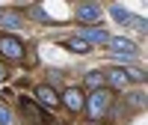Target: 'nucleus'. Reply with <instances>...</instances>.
I'll return each instance as SVG.
<instances>
[{
    "label": "nucleus",
    "instance_id": "7ed1b4c3",
    "mask_svg": "<svg viewBox=\"0 0 148 125\" xmlns=\"http://www.w3.org/2000/svg\"><path fill=\"white\" fill-rule=\"evenodd\" d=\"M80 36H83V42L89 45V48H92V45H107V42H110V33H107L104 27H86Z\"/></svg>",
    "mask_w": 148,
    "mask_h": 125
},
{
    "label": "nucleus",
    "instance_id": "423d86ee",
    "mask_svg": "<svg viewBox=\"0 0 148 125\" xmlns=\"http://www.w3.org/2000/svg\"><path fill=\"white\" fill-rule=\"evenodd\" d=\"M104 81H110L116 90H125V86L130 83V81H127V74H125V69H116V66L104 72Z\"/></svg>",
    "mask_w": 148,
    "mask_h": 125
},
{
    "label": "nucleus",
    "instance_id": "9d476101",
    "mask_svg": "<svg viewBox=\"0 0 148 125\" xmlns=\"http://www.w3.org/2000/svg\"><path fill=\"white\" fill-rule=\"evenodd\" d=\"M21 18L15 15V12H6V9H0V27H21Z\"/></svg>",
    "mask_w": 148,
    "mask_h": 125
},
{
    "label": "nucleus",
    "instance_id": "f257e3e1",
    "mask_svg": "<svg viewBox=\"0 0 148 125\" xmlns=\"http://www.w3.org/2000/svg\"><path fill=\"white\" fill-rule=\"evenodd\" d=\"M110 104H113V92L110 90H95L92 98H89V104H86V110H89L92 119H101V116L110 113Z\"/></svg>",
    "mask_w": 148,
    "mask_h": 125
},
{
    "label": "nucleus",
    "instance_id": "6ab92c4d",
    "mask_svg": "<svg viewBox=\"0 0 148 125\" xmlns=\"http://www.w3.org/2000/svg\"><path fill=\"white\" fill-rule=\"evenodd\" d=\"M0 78H3V69H0Z\"/></svg>",
    "mask_w": 148,
    "mask_h": 125
},
{
    "label": "nucleus",
    "instance_id": "1a4fd4ad",
    "mask_svg": "<svg viewBox=\"0 0 148 125\" xmlns=\"http://www.w3.org/2000/svg\"><path fill=\"white\" fill-rule=\"evenodd\" d=\"M62 101H65L71 110H83V107H86V101H83V92H80V90H65Z\"/></svg>",
    "mask_w": 148,
    "mask_h": 125
},
{
    "label": "nucleus",
    "instance_id": "0eeeda50",
    "mask_svg": "<svg viewBox=\"0 0 148 125\" xmlns=\"http://www.w3.org/2000/svg\"><path fill=\"white\" fill-rule=\"evenodd\" d=\"M21 107H24V116H27V119H33L36 125H47V119L42 116V110H39V104H33L30 98H21Z\"/></svg>",
    "mask_w": 148,
    "mask_h": 125
},
{
    "label": "nucleus",
    "instance_id": "4468645a",
    "mask_svg": "<svg viewBox=\"0 0 148 125\" xmlns=\"http://www.w3.org/2000/svg\"><path fill=\"white\" fill-rule=\"evenodd\" d=\"M125 74H127V81H145L142 69H125Z\"/></svg>",
    "mask_w": 148,
    "mask_h": 125
},
{
    "label": "nucleus",
    "instance_id": "39448f33",
    "mask_svg": "<svg viewBox=\"0 0 148 125\" xmlns=\"http://www.w3.org/2000/svg\"><path fill=\"white\" fill-rule=\"evenodd\" d=\"M110 48H113L116 54H125V57H136V45H133L130 39H121V36H110Z\"/></svg>",
    "mask_w": 148,
    "mask_h": 125
},
{
    "label": "nucleus",
    "instance_id": "a211bd4d",
    "mask_svg": "<svg viewBox=\"0 0 148 125\" xmlns=\"http://www.w3.org/2000/svg\"><path fill=\"white\" fill-rule=\"evenodd\" d=\"M33 18H39V21H51V18L42 12V6H33Z\"/></svg>",
    "mask_w": 148,
    "mask_h": 125
},
{
    "label": "nucleus",
    "instance_id": "ddd939ff",
    "mask_svg": "<svg viewBox=\"0 0 148 125\" xmlns=\"http://www.w3.org/2000/svg\"><path fill=\"white\" fill-rule=\"evenodd\" d=\"M65 45H68V48H71V51H77V54H83V51H89V45H86V42H83V39H68V42H65Z\"/></svg>",
    "mask_w": 148,
    "mask_h": 125
},
{
    "label": "nucleus",
    "instance_id": "f03ea898",
    "mask_svg": "<svg viewBox=\"0 0 148 125\" xmlns=\"http://www.w3.org/2000/svg\"><path fill=\"white\" fill-rule=\"evenodd\" d=\"M0 54H6L9 60H21L24 57V45L15 36H3V39H0Z\"/></svg>",
    "mask_w": 148,
    "mask_h": 125
},
{
    "label": "nucleus",
    "instance_id": "dca6fc26",
    "mask_svg": "<svg viewBox=\"0 0 148 125\" xmlns=\"http://www.w3.org/2000/svg\"><path fill=\"white\" fill-rule=\"evenodd\" d=\"M127 27H133V30H139V33H145V30H148V24H145L142 18H133V21L127 24Z\"/></svg>",
    "mask_w": 148,
    "mask_h": 125
},
{
    "label": "nucleus",
    "instance_id": "f3484780",
    "mask_svg": "<svg viewBox=\"0 0 148 125\" xmlns=\"http://www.w3.org/2000/svg\"><path fill=\"white\" fill-rule=\"evenodd\" d=\"M0 125H12V113L6 107H0Z\"/></svg>",
    "mask_w": 148,
    "mask_h": 125
},
{
    "label": "nucleus",
    "instance_id": "20e7f679",
    "mask_svg": "<svg viewBox=\"0 0 148 125\" xmlns=\"http://www.w3.org/2000/svg\"><path fill=\"white\" fill-rule=\"evenodd\" d=\"M98 18H101V6L98 3H80L77 6V21L80 24H95Z\"/></svg>",
    "mask_w": 148,
    "mask_h": 125
},
{
    "label": "nucleus",
    "instance_id": "6e6552de",
    "mask_svg": "<svg viewBox=\"0 0 148 125\" xmlns=\"http://www.w3.org/2000/svg\"><path fill=\"white\" fill-rule=\"evenodd\" d=\"M36 95H39V101H42L45 107H59V95L51 90V86H39V90H36Z\"/></svg>",
    "mask_w": 148,
    "mask_h": 125
},
{
    "label": "nucleus",
    "instance_id": "f8f14e48",
    "mask_svg": "<svg viewBox=\"0 0 148 125\" xmlns=\"http://www.w3.org/2000/svg\"><path fill=\"white\" fill-rule=\"evenodd\" d=\"M101 83H104V72H89L86 74V86L89 90H101Z\"/></svg>",
    "mask_w": 148,
    "mask_h": 125
},
{
    "label": "nucleus",
    "instance_id": "2eb2a0df",
    "mask_svg": "<svg viewBox=\"0 0 148 125\" xmlns=\"http://www.w3.org/2000/svg\"><path fill=\"white\" fill-rule=\"evenodd\" d=\"M127 104H133V107L145 104V95H142V92H133V95H127Z\"/></svg>",
    "mask_w": 148,
    "mask_h": 125
},
{
    "label": "nucleus",
    "instance_id": "9b49d317",
    "mask_svg": "<svg viewBox=\"0 0 148 125\" xmlns=\"http://www.w3.org/2000/svg\"><path fill=\"white\" fill-rule=\"evenodd\" d=\"M110 15H113L119 24H125V27H127V24L133 21V15H130V12H127L125 6H113V9H110Z\"/></svg>",
    "mask_w": 148,
    "mask_h": 125
}]
</instances>
